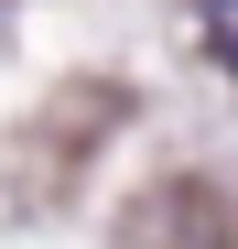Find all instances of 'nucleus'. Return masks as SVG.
Wrapping results in <instances>:
<instances>
[{
	"mask_svg": "<svg viewBox=\"0 0 238 249\" xmlns=\"http://www.w3.org/2000/svg\"><path fill=\"white\" fill-rule=\"evenodd\" d=\"M206 44H217V54L238 65V0H206Z\"/></svg>",
	"mask_w": 238,
	"mask_h": 249,
	"instance_id": "nucleus-1",
	"label": "nucleus"
}]
</instances>
